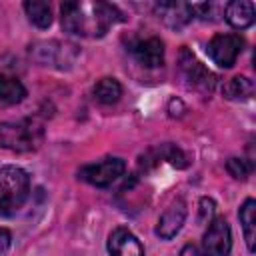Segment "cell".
I'll use <instances>...</instances> for the list:
<instances>
[{"instance_id": "cell-1", "label": "cell", "mask_w": 256, "mask_h": 256, "mask_svg": "<svg viewBox=\"0 0 256 256\" xmlns=\"http://www.w3.org/2000/svg\"><path fill=\"white\" fill-rule=\"evenodd\" d=\"M62 28L74 36H104L110 26L122 22L124 16L114 4L106 2H64L60 6Z\"/></svg>"}, {"instance_id": "cell-2", "label": "cell", "mask_w": 256, "mask_h": 256, "mask_svg": "<svg viewBox=\"0 0 256 256\" xmlns=\"http://www.w3.org/2000/svg\"><path fill=\"white\" fill-rule=\"evenodd\" d=\"M30 196V176L24 168L6 164L0 168V214L14 216Z\"/></svg>"}, {"instance_id": "cell-3", "label": "cell", "mask_w": 256, "mask_h": 256, "mask_svg": "<svg viewBox=\"0 0 256 256\" xmlns=\"http://www.w3.org/2000/svg\"><path fill=\"white\" fill-rule=\"evenodd\" d=\"M42 142V124L36 118L0 124V144L10 152H32Z\"/></svg>"}, {"instance_id": "cell-4", "label": "cell", "mask_w": 256, "mask_h": 256, "mask_svg": "<svg viewBox=\"0 0 256 256\" xmlns=\"http://www.w3.org/2000/svg\"><path fill=\"white\" fill-rule=\"evenodd\" d=\"M178 68H180V74L182 78L186 80V84L204 94V96H210L214 92V86H216V74L212 70H208L186 46L180 48V54H178Z\"/></svg>"}, {"instance_id": "cell-5", "label": "cell", "mask_w": 256, "mask_h": 256, "mask_svg": "<svg viewBox=\"0 0 256 256\" xmlns=\"http://www.w3.org/2000/svg\"><path fill=\"white\" fill-rule=\"evenodd\" d=\"M124 172H126V162L118 156H108V158H102L98 162L82 166L78 170V178L92 184V186L106 188L112 182H116L120 176H124Z\"/></svg>"}, {"instance_id": "cell-6", "label": "cell", "mask_w": 256, "mask_h": 256, "mask_svg": "<svg viewBox=\"0 0 256 256\" xmlns=\"http://www.w3.org/2000/svg\"><path fill=\"white\" fill-rule=\"evenodd\" d=\"M244 50V38L240 34H216L206 44L210 60L220 68H232Z\"/></svg>"}, {"instance_id": "cell-7", "label": "cell", "mask_w": 256, "mask_h": 256, "mask_svg": "<svg viewBox=\"0 0 256 256\" xmlns=\"http://www.w3.org/2000/svg\"><path fill=\"white\" fill-rule=\"evenodd\" d=\"M202 250L206 256H228L232 250V232L226 218H214L202 238Z\"/></svg>"}, {"instance_id": "cell-8", "label": "cell", "mask_w": 256, "mask_h": 256, "mask_svg": "<svg viewBox=\"0 0 256 256\" xmlns=\"http://www.w3.org/2000/svg\"><path fill=\"white\" fill-rule=\"evenodd\" d=\"M30 56L40 62V64H50V66H56V68H66L74 56H76V50L72 44H62L58 40H50V42H36L32 48H30Z\"/></svg>"}, {"instance_id": "cell-9", "label": "cell", "mask_w": 256, "mask_h": 256, "mask_svg": "<svg viewBox=\"0 0 256 256\" xmlns=\"http://www.w3.org/2000/svg\"><path fill=\"white\" fill-rule=\"evenodd\" d=\"M130 54L144 68H160L164 64V42L158 36L140 38L130 44Z\"/></svg>"}, {"instance_id": "cell-10", "label": "cell", "mask_w": 256, "mask_h": 256, "mask_svg": "<svg viewBox=\"0 0 256 256\" xmlns=\"http://www.w3.org/2000/svg\"><path fill=\"white\" fill-rule=\"evenodd\" d=\"M186 214H188L186 202L182 198L172 200L156 222V230H154L156 236H160L162 240H172L180 232V228L186 220Z\"/></svg>"}, {"instance_id": "cell-11", "label": "cell", "mask_w": 256, "mask_h": 256, "mask_svg": "<svg viewBox=\"0 0 256 256\" xmlns=\"http://www.w3.org/2000/svg\"><path fill=\"white\" fill-rule=\"evenodd\" d=\"M108 252L110 256H144V248L140 240L124 226H118L110 232Z\"/></svg>"}, {"instance_id": "cell-12", "label": "cell", "mask_w": 256, "mask_h": 256, "mask_svg": "<svg viewBox=\"0 0 256 256\" xmlns=\"http://www.w3.org/2000/svg\"><path fill=\"white\" fill-rule=\"evenodd\" d=\"M154 8L162 22L172 30H182L194 18L192 6L188 2H158Z\"/></svg>"}, {"instance_id": "cell-13", "label": "cell", "mask_w": 256, "mask_h": 256, "mask_svg": "<svg viewBox=\"0 0 256 256\" xmlns=\"http://www.w3.org/2000/svg\"><path fill=\"white\" fill-rule=\"evenodd\" d=\"M224 20L236 30L250 28L256 20L254 2H250V0H232V2H228L224 6Z\"/></svg>"}, {"instance_id": "cell-14", "label": "cell", "mask_w": 256, "mask_h": 256, "mask_svg": "<svg viewBox=\"0 0 256 256\" xmlns=\"http://www.w3.org/2000/svg\"><path fill=\"white\" fill-rule=\"evenodd\" d=\"M238 220L242 224L244 240L250 252H254V240H256V202L252 198H246L238 210Z\"/></svg>"}, {"instance_id": "cell-15", "label": "cell", "mask_w": 256, "mask_h": 256, "mask_svg": "<svg viewBox=\"0 0 256 256\" xmlns=\"http://www.w3.org/2000/svg\"><path fill=\"white\" fill-rule=\"evenodd\" d=\"M92 94H94V100L104 104V106H110V104H116L122 96V84L116 80V78H100L94 88H92Z\"/></svg>"}, {"instance_id": "cell-16", "label": "cell", "mask_w": 256, "mask_h": 256, "mask_svg": "<svg viewBox=\"0 0 256 256\" xmlns=\"http://www.w3.org/2000/svg\"><path fill=\"white\" fill-rule=\"evenodd\" d=\"M26 98V88L20 80L0 74V104L4 106H12V104H20Z\"/></svg>"}, {"instance_id": "cell-17", "label": "cell", "mask_w": 256, "mask_h": 256, "mask_svg": "<svg viewBox=\"0 0 256 256\" xmlns=\"http://www.w3.org/2000/svg\"><path fill=\"white\" fill-rule=\"evenodd\" d=\"M24 12H26L28 20L36 28H40V30L50 28V24H52V10H50V4L48 2L28 0V2H24Z\"/></svg>"}, {"instance_id": "cell-18", "label": "cell", "mask_w": 256, "mask_h": 256, "mask_svg": "<svg viewBox=\"0 0 256 256\" xmlns=\"http://www.w3.org/2000/svg\"><path fill=\"white\" fill-rule=\"evenodd\" d=\"M222 94L228 100H248L254 96V82L248 76H234L222 86Z\"/></svg>"}, {"instance_id": "cell-19", "label": "cell", "mask_w": 256, "mask_h": 256, "mask_svg": "<svg viewBox=\"0 0 256 256\" xmlns=\"http://www.w3.org/2000/svg\"><path fill=\"white\" fill-rule=\"evenodd\" d=\"M154 154H156V158L158 160H166L168 164H172L174 168H188V164H190V158H188V154L180 148V146H176V144H172V142H166V144H160L158 148H154Z\"/></svg>"}, {"instance_id": "cell-20", "label": "cell", "mask_w": 256, "mask_h": 256, "mask_svg": "<svg viewBox=\"0 0 256 256\" xmlns=\"http://www.w3.org/2000/svg\"><path fill=\"white\" fill-rule=\"evenodd\" d=\"M190 6H192V14L198 16L200 20H206V22L216 20L224 12V8L216 2H200V4H190Z\"/></svg>"}, {"instance_id": "cell-21", "label": "cell", "mask_w": 256, "mask_h": 256, "mask_svg": "<svg viewBox=\"0 0 256 256\" xmlns=\"http://www.w3.org/2000/svg\"><path fill=\"white\" fill-rule=\"evenodd\" d=\"M252 168H254V164L248 162V160H244V158H230V160L226 162L228 174H230L232 178H236V180H246L248 174L252 172Z\"/></svg>"}, {"instance_id": "cell-22", "label": "cell", "mask_w": 256, "mask_h": 256, "mask_svg": "<svg viewBox=\"0 0 256 256\" xmlns=\"http://www.w3.org/2000/svg\"><path fill=\"white\" fill-rule=\"evenodd\" d=\"M216 214V202L210 196H202L198 202V222L200 224H210Z\"/></svg>"}, {"instance_id": "cell-23", "label": "cell", "mask_w": 256, "mask_h": 256, "mask_svg": "<svg viewBox=\"0 0 256 256\" xmlns=\"http://www.w3.org/2000/svg\"><path fill=\"white\" fill-rule=\"evenodd\" d=\"M12 246V234L8 228H2L0 226V254H6Z\"/></svg>"}, {"instance_id": "cell-24", "label": "cell", "mask_w": 256, "mask_h": 256, "mask_svg": "<svg viewBox=\"0 0 256 256\" xmlns=\"http://www.w3.org/2000/svg\"><path fill=\"white\" fill-rule=\"evenodd\" d=\"M178 256H206V252L202 248L194 246V244H186V246H182V250H180Z\"/></svg>"}]
</instances>
